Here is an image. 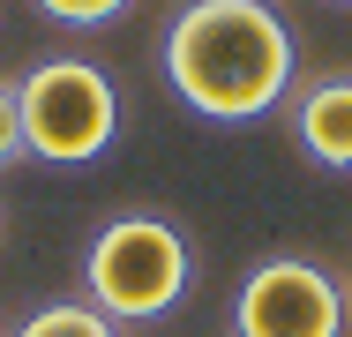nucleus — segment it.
<instances>
[{
    "label": "nucleus",
    "mask_w": 352,
    "mask_h": 337,
    "mask_svg": "<svg viewBox=\"0 0 352 337\" xmlns=\"http://www.w3.org/2000/svg\"><path fill=\"white\" fill-rule=\"evenodd\" d=\"M173 98L203 120H263L292 90V30L270 0H188L157 45Z\"/></svg>",
    "instance_id": "f257e3e1"
},
{
    "label": "nucleus",
    "mask_w": 352,
    "mask_h": 337,
    "mask_svg": "<svg viewBox=\"0 0 352 337\" xmlns=\"http://www.w3.org/2000/svg\"><path fill=\"white\" fill-rule=\"evenodd\" d=\"M188 277H195V255L180 240L173 217L157 210H120L98 225L90 255H82V292L98 315L113 323H157L188 300Z\"/></svg>",
    "instance_id": "f03ea898"
},
{
    "label": "nucleus",
    "mask_w": 352,
    "mask_h": 337,
    "mask_svg": "<svg viewBox=\"0 0 352 337\" xmlns=\"http://www.w3.org/2000/svg\"><path fill=\"white\" fill-rule=\"evenodd\" d=\"M15 105H23V157H45V165H90L120 135L113 75L98 61H75V53L38 61L15 83Z\"/></svg>",
    "instance_id": "7ed1b4c3"
},
{
    "label": "nucleus",
    "mask_w": 352,
    "mask_h": 337,
    "mask_svg": "<svg viewBox=\"0 0 352 337\" xmlns=\"http://www.w3.org/2000/svg\"><path fill=\"white\" fill-rule=\"evenodd\" d=\"M352 292L307 255H263L232 292V337H345Z\"/></svg>",
    "instance_id": "20e7f679"
},
{
    "label": "nucleus",
    "mask_w": 352,
    "mask_h": 337,
    "mask_svg": "<svg viewBox=\"0 0 352 337\" xmlns=\"http://www.w3.org/2000/svg\"><path fill=\"white\" fill-rule=\"evenodd\" d=\"M292 142L322 173H352V75H315L292 98Z\"/></svg>",
    "instance_id": "39448f33"
},
{
    "label": "nucleus",
    "mask_w": 352,
    "mask_h": 337,
    "mask_svg": "<svg viewBox=\"0 0 352 337\" xmlns=\"http://www.w3.org/2000/svg\"><path fill=\"white\" fill-rule=\"evenodd\" d=\"M15 337H120V323H113V315H98L90 300H53V307L23 315Z\"/></svg>",
    "instance_id": "423d86ee"
},
{
    "label": "nucleus",
    "mask_w": 352,
    "mask_h": 337,
    "mask_svg": "<svg viewBox=\"0 0 352 337\" xmlns=\"http://www.w3.org/2000/svg\"><path fill=\"white\" fill-rule=\"evenodd\" d=\"M38 15H53V23H68V30H98V23H113V15H128V0H38Z\"/></svg>",
    "instance_id": "0eeeda50"
},
{
    "label": "nucleus",
    "mask_w": 352,
    "mask_h": 337,
    "mask_svg": "<svg viewBox=\"0 0 352 337\" xmlns=\"http://www.w3.org/2000/svg\"><path fill=\"white\" fill-rule=\"evenodd\" d=\"M23 157V105H15V83L0 75V173Z\"/></svg>",
    "instance_id": "6e6552de"
},
{
    "label": "nucleus",
    "mask_w": 352,
    "mask_h": 337,
    "mask_svg": "<svg viewBox=\"0 0 352 337\" xmlns=\"http://www.w3.org/2000/svg\"><path fill=\"white\" fill-rule=\"evenodd\" d=\"M345 8H352V0H345Z\"/></svg>",
    "instance_id": "1a4fd4ad"
}]
</instances>
